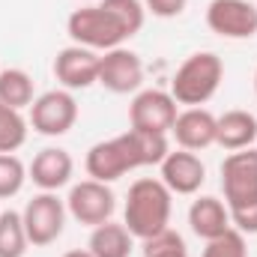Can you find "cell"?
I'll list each match as a JSON object with an SVG mask.
<instances>
[{"instance_id":"obj_8","label":"cell","mask_w":257,"mask_h":257,"mask_svg":"<svg viewBox=\"0 0 257 257\" xmlns=\"http://www.w3.org/2000/svg\"><path fill=\"white\" fill-rule=\"evenodd\" d=\"M177 99L165 90H141L128 105V128L150 132V135H168L177 123Z\"/></svg>"},{"instance_id":"obj_26","label":"cell","mask_w":257,"mask_h":257,"mask_svg":"<svg viewBox=\"0 0 257 257\" xmlns=\"http://www.w3.org/2000/svg\"><path fill=\"white\" fill-rule=\"evenodd\" d=\"M186 3L189 0H144L147 12H153L156 18H177L186 12Z\"/></svg>"},{"instance_id":"obj_22","label":"cell","mask_w":257,"mask_h":257,"mask_svg":"<svg viewBox=\"0 0 257 257\" xmlns=\"http://www.w3.org/2000/svg\"><path fill=\"white\" fill-rule=\"evenodd\" d=\"M27 168L15 153H0V200H9L24 189Z\"/></svg>"},{"instance_id":"obj_11","label":"cell","mask_w":257,"mask_h":257,"mask_svg":"<svg viewBox=\"0 0 257 257\" xmlns=\"http://www.w3.org/2000/svg\"><path fill=\"white\" fill-rule=\"evenodd\" d=\"M99 84L117 96L135 93L144 84V63L135 51L128 48H111L99 57Z\"/></svg>"},{"instance_id":"obj_12","label":"cell","mask_w":257,"mask_h":257,"mask_svg":"<svg viewBox=\"0 0 257 257\" xmlns=\"http://www.w3.org/2000/svg\"><path fill=\"white\" fill-rule=\"evenodd\" d=\"M99 57L102 54L84 45H69L54 57V78L63 84V90H87L99 84Z\"/></svg>"},{"instance_id":"obj_25","label":"cell","mask_w":257,"mask_h":257,"mask_svg":"<svg viewBox=\"0 0 257 257\" xmlns=\"http://www.w3.org/2000/svg\"><path fill=\"white\" fill-rule=\"evenodd\" d=\"M102 6L111 9V12L120 18V24L126 27L128 39H132L135 33H141L144 18H147V6H144L141 0H102Z\"/></svg>"},{"instance_id":"obj_5","label":"cell","mask_w":257,"mask_h":257,"mask_svg":"<svg viewBox=\"0 0 257 257\" xmlns=\"http://www.w3.org/2000/svg\"><path fill=\"white\" fill-rule=\"evenodd\" d=\"M66 33L72 36V45H84L90 51H111L128 39L120 18L111 9H105L102 3L75 9L66 18Z\"/></svg>"},{"instance_id":"obj_17","label":"cell","mask_w":257,"mask_h":257,"mask_svg":"<svg viewBox=\"0 0 257 257\" xmlns=\"http://www.w3.org/2000/svg\"><path fill=\"white\" fill-rule=\"evenodd\" d=\"M189 224L200 239H215L218 233H224L230 224V212H227V203H221L218 197L206 194V197H197L192 206H189Z\"/></svg>"},{"instance_id":"obj_14","label":"cell","mask_w":257,"mask_h":257,"mask_svg":"<svg viewBox=\"0 0 257 257\" xmlns=\"http://www.w3.org/2000/svg\"><path fill=\"white\" fill-rule=\"evenodd\" d=\"M215 128H218L215 114H209L206 108H186L177 114V123L171 128V135L177 138L180 150L200 153V150L215 144Z\"/></svg>"},{"instance_id":"obj_28","label":"cell","mask_w":257,"mask_h":257,"mask_svg":"<svg viewBox=\"0 0 257 257\" xmlns=\"http://www.w3.org/2000/svg\"><path fill=\"white\" fill-rule=\"evenodd\" d=\"M254 93H257V72H254Z\"/></svg>"},{"instance_id":"obj_13","label":"cell","mask_w":257,"mask_h":257,"mask_svg":"<svg viewBox=\"0 0 257 257\" xmlns=\"http://www.w3.org/2000/svg\"><path fill=\"white\" fill-rule=\"evenodd\" d=\"M159 168H162V177L159 180L171 189V194H194L203 186V180H206L203 162L194 153H189V150L168 153Z\"/></svg>"},{"instance_id":"obj_6","label":"cell","mask_w":257,"mask_h":257,"mask_svg":"<svg viewBox=\"0 0 257 257\" xmlns=\"http://www.w3.org/2000/svg\"><path fill=\"white\" fill-rule=\"evenodd\" d=\"M21 218H24V230H27L30 245H36V248L51 245V242H57L63 236L66 200H60L54 192H42L27 200Z\"/></svg>"},{"instance_id":"obj_23","label":"cell","mask_w":257,"mask_h":257,"mask_svg":"<svg viewBox=\"0 0 257 257\" xmlns=\"http://www.w3.org/2000/svg\"><path fill=\"white\" fill-rule=\"evenodd\" d=\"M203 257H248L245 248V233L236 227H227L224 233H218L215 239H206Z\"/></svg>"},{"instance_id":"obj_24","label":"cell","mask_w":257,"mask_h":257,"mask_svg":"<svg viewBox=\"0 0 257 257\" xmlns=\"http://www.w3.org/2000/svg\"><path fill=\"white\" fill-rule=\"evenodd\" d=\"M144 257H189V248H186V239L168 227V230L144 239Z\"/></svg>"},{"instance_id":"obj_7","label":"cell","mask_w":257,"mask_h":257,"mask_svg":"<svg viewBox=\"0 0 257 257\" xmlns=\"http://www.w3.org/2000/svg\"><path fill=\"white\" fill-rule=\"evenodd\" d=\"M114 209H117V197L108 183H99V180L75 183L66 197V212L78 224H87V227H99V224L111 221Z\"/></svg>"},{"instance_id":"obj_21","label":"cell","mask_w":257,"mask_h":257,"mask_svg":"<svg viewBox=\"0 0 257 257\" xmlns=\"http://www.w3.org/2000/svg\"><path fill=\"white\" fill-rule=\"evenodd\" d=\"M27 141V120L21 111L0 102V153H15Z\"/></svg>"},{"instance_id":"obj_16","label":"cell","mask_w":257,"mask_h":257,"mask_svg":"<svg viewBox=\"0 0 257 257\" xmlns=\"http://www.w3.org/2000/svg\"><path fill=\"white\" fill-rule=\"evenodd\" d=\"M257 141V117L251 111H227L218 117V128H215V144L227 153L236 150H248Z\"/></svg>"},{"instance_id":"obj_27","label":"cell","mask_w":257,"mask_h":257,"mask_svg":"<svg viewBox=\"0 0 257 257\" xmlns=\"http://www.w3.org/2000/svg\"><path fill=\"white\" fill-rule=\"evenodd\" d=\"M63 257H93V251L87 248V251H66Z\"/></svg>"},{"instance_id":"obj_10","label":"cell","mask_w":257,"mask_h":257,"mask_svg":"<svg viewBox=\"0 0 257 257\" xmlns=\"http://www.w3.org/2000/svg\"><path fill=\"white\" fill-rule=\"evenodd\" d=\"M206 27L221 39L257 36V6L251 0H209Z\"/></svg>"},{"instance_id":"obj_3","label":"cell","mask_w":257,"mask_h":257,"mask_svg":"<svg viewBox=\"0 0 257 257\" xmlns=\"http://www.w3.org/2000/svg\"><path fill=\"white\" fill-rule=\"evenodd\" d=\"M171 189L162 180L141 177L128 186L126 209H123V224L135 239H150L171 224Z\"/></svg>"},{"instance_id":"obj_2","label":"cell","mask_w":257,"mask_h":257,"mask_svg":"<svg viewBox=\"0 0 257 257\" xmlns=\"http://www.w3.org/2000/svg\"><path fill=\"white\" fill-rule=\"evenodd\" d=\"M221 189L230 224L242 233H257V153L251 147L221 162Z\"/></svg>"},{"instance_id":"obj_15","label":"cell","mask_w":257,"mask_h":257,"mask_svg":"<svg viewBox=\"0 0 257 257\" xmlns=\"http://www.w3.org/2000/svg\"><path fill=\"white\" fill-rule=\"evenodd\" d=\"M72 171H75V162L72 156L60 150V147H45L33 156L30 168H27V177L42 189V192H57L69 186L72 180Z\"/></svg>"},{"instance_id":"obj_4","label":"cell","mask_w":257,"mask_h":257,"mask_svg":"<svg viewBox=\"0 0 257 257\" xmlns=\"http://www.w3.org/2000/svg\"><path fill=\"white\" fill-rule=\"evenodd\" d=\"M221 78H224L221 57L212 54V51H197L192 57H186V63L174 72L171 96L177 99V105L200 108V105H206L218 93Z\"/></svg>"},{"instance_id":"obj_18","label":"cell","mask_w":257,"mask_h":257,"mask_svg":"<svg viewBox=\"0 0 257 257\" xmlns=\"http://www.w3.org/2000/svg\"><path fill=\"white\" fill-rule=\"evenodd\" d=\"M132 233H128L126 224H114V221H105L99 227H93L90 233V251L93 257H128L132 254Z\"/></svg>"},{"instance_id":"obj_19","label":"cell","mask_w":257,"mask_h":257,"mask_svg":"<svg viewBox=\"0 0 257 257\" xmlns=\"http://www.w3.org/2000/svg\"><path fill=\"white\" fill-rule=\"evenodd\" d=\"M0 102L24 111L33 105V78L24 69H3L0 72Z\"/></svg>"},{"instance_id":"obj_9","label":"cell","mask_w":257,"mask_h":257,"mask_svg":"<svg viewBox=\"0 0 257 257\" xmlns=\"http://www.w3.org/2000/svg\"><path fill=\"white\" fill-rule=\"evenodd\" d=\"M78 123V102L72 90H48L30 105V126L45 138H60Z\"/></svg>"},{"instance_id":"obj_1","label":"cell","mask_w":257,"mask_h":257,"mask_svg":"<svg viewBox=\"0 0 257 257\" xmlns=\"http://www.w3.org/2000/svg\"><path fill=\"white\" fill-rule=\"evenodd\" d=\"M168 153H171L168 135H150V132L128 128L111 141L93 144L87 159H84V168H87L90 180L114 183V180L126 177L128 171H138L147 165H162V159Z\"/></svg>"},{"instance_id":"obj_20","label":"cell","mask_w":257,"mask_h":257,"mask_svg":"<svg viewBox=\"0 0 257 257\" xmlns=\"http://www.w3.org/2000/svg\"><path fill=\"white\" fill-rule=\"evenodd\" d=\"M27 248H30V239H27L21 212L3 209L0 212V257H24Z\"/></svg>"}]
</instances>
